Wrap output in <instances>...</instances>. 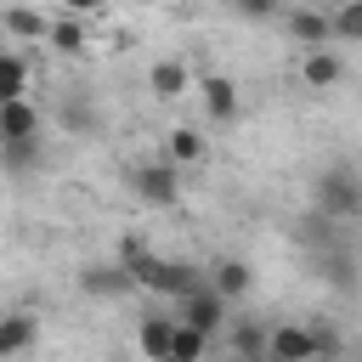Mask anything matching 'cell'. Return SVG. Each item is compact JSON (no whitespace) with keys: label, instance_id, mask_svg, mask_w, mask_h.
Instances as JSON below:
<instances>
[{"label":"cell","instance_id":"e0dca14e","mask_svg":"<svg viewBox=\"0 0 362 362\" xmlns=\"http://www.w3.org/2000/svg\"><path fill=\"white\" fill-rule=\"evenodd\" d=\"M209 283H215L226 300H243V294L255 288V272H249V260H238V255H221V260L209 266Z\"/></svg>","mask_w":362,"mask_h":362},{"label":"cell","instance_id":"603a6c76","mask_svg":"<svg viewBox=\"0 0 362 362\" xmlns=\"http://www.w3.org/2000/svg\"><path fill=\"white\" fill-rule=\"evenodd\" d=\"M334 34H339L345 45H362V0H345V6L334 11Z\"/></svg>","mask_w":362,"mask_h":362},{"label":"cell","instance_id":"52a82bcc","mask_svg":"<svg viewBox=\"0 0 362 362\" xmlns=\"http://www.w3.org/2000/svg\"><path fill=\"white\" fill-rule=\"evenodd\" d=\"M283 28H288V40L294 45H305V51H317V45H334L339 34H334V11H322V6H294L288 17H283Z\"/></svg>","mask_w":362,"mask_h":362},{"label":"cell","instance_id":"9c48e42d","mask_svg":"<svg viewBox=\"0 0 362 362\" xmlns=\"http://www.w3.org/2000/svg\"><path fill=\"white\" fill-rule=\"evenodd\" d=\"M40 130H45V113L28 96H0V141H23V136H40Z\"/></svg>","mask_w":362,"mask_h":362},{"label":"cell","instance_id":"6da1fadb","mask_svg":"<svg viewBox=\"0 0 362 362\" xmlns=\"http://www.w3.org/2000/svg\"><path fill=\"white\" fill-rule=\"evenodd\" d=\"M311 209L334 221H362V170L356 164H322L311 175Z\"/></svg>","mask_w":362,"mask_h":362},{"label":"cell","instance_id":"2e32d148","mask_svg":"<svg viewBox=\"0 0 362 362\" xmlns=\"http://www.w3.org/2000/svg\"><path fill=\"white\" fill-rule=\"evenodd\" d=\"M226 356H243V362H255V356H272V328H260V322H226Z\"/></svg>","mask_w":362,"mask_h":362},{"label":"cell","instance_id":"30bf717a","mask_svg":"<svg viewBox=\"0 0 362 362\" xmlns=\"http://www.w3.org/2000/svg\"><path fill=\"white\" fill-rule=\"evenodd\" d=\"M170 345H175V311H147L136 322V351L153 362H170Z\"/></svg>","mask_w":362,"mask_h":362},{"label":"cell","instance_id":"f1b7e54d","mask_svg":"<svg viewBox=\"0 0 362 362\" xmlns=\"http://www.w3.org/2000/svg\"><path fill=\"white\" fill-rule=\"evenodd\" d=\"M136 6H153V0H136Z\"/></svg>","mask_w":362,"mask_h":362},{"label":"cell","instance_id":"4fadbf2b","mask_svg":"<svg viewBox=\"0 0 362 362\" xmlns=\"http://www.w3.org/2000/svg\"><path fill=\"white\" fill-rule=\"evenodd\" d=\"M272 356H277V362L322 356V351H317V328H305V322H277V328H272Z\"/></svg>","mask_w":362,"mask_h":362},{"label":"cell","instance_id":"7a4b0ae2","mask_svg":"<svg viewBox=\"0 0 362 362\" xmlns=\"http://www.w3.org/2000/svg\"><path fill=\"white\" fill-rule=\"evenodd\" d=\"M130 192L141 204H153V209L181 204V164L175 158H141V164H130Z\"/></svg>","mask_w":362,"mask_h":362},{"label":"cell","instance_id":"484cf974","mask_svg":"<svg viewBox=\"0 0 362 362\" xmlns=\"http://www.w3.org/2000/svg\"><path fill=\"white\" fill-rule=\"evenodd\" d=\"M62 124H68V130H85V124H96V107H85V102H68V107H62Z\"/></svg>","mask_w":362,"mask_h":362},{"label":"cell","instance_id":"4316f807","mask_svg":"<svg viewBox=\"0 0 362 362\" xmlns=\"http://www.w3.org/2000/svg\"><path fill=\"white\" fill-rule=\"evenodd\" d=\"M311 328H317V351H322V356H339V351H345V339H339L328 322H311Z\"/></svg>","mask_w":362,"mask_h":362},{"label":"cell","instance_id":"ac0fdd59","mask_svg":"<svg viewBox=\"0 0 362 362\" xmlns=\"http://www.w3.org/2000/svg\"><path fill=\"white\" fill-rule=\"evenodd\" d=\"M204 153H209V141H204V130H192V124H175V130L164 136V158H175L181 170L204 164Z\"/></svg>","mask_w":362,"mask_h":362},{"label":"cell","instance_id":"7c38bea8","mask_svg":"<svg viewBox=\"0 0 362 362\" xmlns=\"http://www.w3.org/2000/svg\"><path fill=\"white\" fill-rule=\"evenodd\" d=\"M198 102H204L209 124H232V119H238V85H232L226 74H209V79H198Z\"/></svg>","mask_w":362,"mask_h":362},{"label":"cell","instance_id":"5bb4252c","mask_svg":"<svg viewBox=\"0 0 362 362\" xmlns=\"http://www.w3.org/2000/svg\"><path fill=\"white\" fill-rule=\"evenodd\" d=\"M45 45H51L57 57H85V51H90V28H85V17H74V11L51 17V28H45Z\"/></svg>","mask_w":362,"mask_h":362},{"label":"cell","instance_id":"83f0119b","mask_svg":"<svg viewBox=\"0 0 362 362\" xmlns=\"http://www.w3.org/2000/svg\"><path fill=\"white\" fill-rule=\"evenodd\" d=\"M62 11H74V17H96L102 11V0H57Z\"/></svg>","mask_w":362,"mask_h":362},{"label":"cell","instance_id":"3957f363","mask_svg":"<svg viewBox=\"0 0 362 362\" xmlns=\"http://www.w3.org/2000/svg\"><path fill=\"white\" fill-rule=\"evenodd\" d=\"M136 277H141V288H147V294H164V300H181L187 288L209 283V272H204V266H192V260H164V255H147Z\"/></svg>","mask_w":362,"mask_h":362},{"label":"cell","instance_id":"d4e9b609","mask_svg":"<svg viewBox=\"0 0 362 362\" xmlns=\"http://www.w3.org/2000/svg\"><path fill=\"white\" fill-rule=\"evenodd\" d=\"M238 6V17H249V23H272L277 11H283V0H232Z\"/></svg>","mask_w":362,"mask_h":362},{"label":"cell","instance_id":"7402d4cb","mask_svg":"<svg viewBox=\"0 0 362 362\" xmlns=\"http://www.w3.org/2000/svg\"><path fill=\"white\" fill-rule=\"evenodd\" d=\"M45 11H34V6H6V34L11 40H45Z\"/></svg>","mask_w":362,"mask_h":362},{"label":"cell","instance_id":"44dd1931","mask_svg":"<svg viewBox=\"0 0 362 362\" xmlns=\"http://www.w3.org/2000/svg\"><path fill=\"white\" fill-rule=\"evenodd\" d=\"M0 96H28V57H23V45H6V57H0Z\"/></svg>","mask_w":362,"mask_h":362},{"label":"cell","instance_id":"277c9868","mask_svg":"<svg viewBox=\"0 0 362 362\" xmlns=\"http://www.w3.org/2000/svg\"><path fill=\"white\" fill-rule=\"evenodd\" d=\"M170 305H175V317H181V322H198V328H204V334H215V339L226 334V305H232V300H226L215 283H198V288H187L181 300H170Z\"/></svg>","mask_w":362,"mask_h":362},{"label":"cell","instance_id":"cb8c5ba5","mask_svg":"<svg viewBox=\"0 0 362 362\" xmlns=\"http://www.w3.org/2000/svg\"><path fill=\"white\" fill-rule=\"evenodd\" d=\"M153 249H147V238L141 232H130V238H119V260L130 266V272H141V260H147Z\"/></svg>","mask_w":362,"mask_h":362},{"label":"cell","instance_id":"ba28073f","mask_svg":"<svg viewBox=\"0 0 362 362\" xmlns=\"http://www.w3.org/2000/svg\"><path fill=\"white\" fill-rule=\"evenodd\" d=\"M147 90H153L158 102H181L187 90H198V79H192V68H187L181 57H158V62L147 68Z\"/></svg>","mask_w":362,"mask_h":362},{"label":"cell","instance_id":"ffe728a7","mask_svg":"<svg viewBox=\"0 0 362 362\" xmlns=\"http://www.w3.org/2000/svg\"><path fill=\"white\" fill-rule=\"evenodd\" d=\"M209 345H215V334H204L198 322H181V317H175V345H170V362H198Z\"/></svg>","mask_w":362,"mask_h":362},{"label":"cell","instance_id":"9a60e30c","mask_svg":"<svg viewBox=\"0 0 362 362\" xmlns=\"http://www.w3.org/2000/svg\"><path fill=\"white\" fill-rule=\"evenodd\" d=\"M40 345V322L28 317V311H11V317H0V362H11V356H28Z\"/></svg>","mask_w":362,"mask_h":362},{"label":"cell","instance_id":"5b68a950","mask_svg":"<svg viewBox=\"0 0 362 362\" xmlns=\"http://www.w3.org/2000/svg\"><path fill=\"white\" fill-rule=\"evenodd\" d=\"M311 266H317V277H322L334 294H351V288L362 283V277H356V272H362V266H356V249H351L345 238L317 243V249H311Z\"/></svg>","mask_w":362,"mask_h":362},{"label":"cell","instance_id":"8992f818","mask_svg":"<svg viewBox=\"0 0 362 362\" xmlns=\"http://www.w3.org/2000/svg\"><path fill=\"white\" fill-rule=\"evenodd\" d=\"M136 283H141V277H136L119 255H113V260H96V266H85V272H79V288H85L90 300H124Z\"/></svg>","mask_w":362,"mask_h":362},{"label":"cell","instance_id":"d6986e66","mask_svg":"<svg viewBox=\"0 0 362 362\" xmlns=\"http://www.w3.org/2000/svg\"><path fill=\"white\" fill-rule=\"evenodd\" d=\"M0 164L6 175H28L45 164V136H23V141H0Z\"/></svg>","mask_w":362,"mask_h":362},{"label":"cell","instance_id":"8fae6325","mask_svg":"<svg viewBox=\"0 0 362 362\" xmlns=\"http://www.w3.org/2000/svg\"><path fill=\"white\" fill-rule=\"evenodd\" d=\"M300 79H305V90H334V85L345 79V62H339V51H334V45H317V51H305V57H300Z\"/></svg>","mask_w":362,"mask_h":362}]
</instances>
